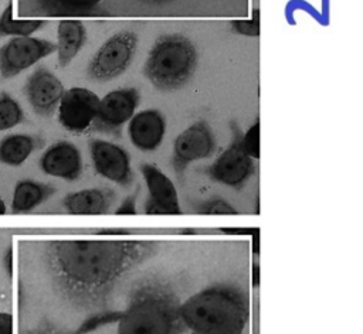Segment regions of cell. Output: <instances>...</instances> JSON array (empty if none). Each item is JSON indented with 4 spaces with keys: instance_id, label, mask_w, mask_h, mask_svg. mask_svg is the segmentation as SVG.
Here are the masks:
<instances>
[{
    "instance_id": "cell-15",
    "label": "cell",
    "mask_w": 363,
    "mask_h": 334,
    "mask_svg": "<svg viewBox=\"0 0 363 334\" xmlns=\"http://www.w3.org/2000/svg\"><path fill=\"white\" fill-rule=\"evenodd\" d=\"M166 119L157 109H143L128 122L130 143L140 151H155L163 143Z\"/></svg>"
},
{
    "instance_id": "cell-19",
    "label": "cell",
    "mask_w": 363,
    "mask_h": 334,
    "mask_svg": "<svg viewBox=\"0 0 363 334\" xmlns=\"http://www.w3.org/2000/svg\"><path fill=\"white\" fill-rule=\"evenodd\" d=\"M55 188L35 180H20L13 190L11 212L27 214L54 195Z\"/></svg>"
},
{
    "instance_id": "cell-5",
    "label": "cell",
    "mask_w": 363,
    "mask_h": 334,
    "mask_svg": "<svg viewBox=\"0 0 363 334\" xmlns=\"http://www.w3.org/2000/svg\"><path fill=\"white\" fill-rule=\"evenodd\" d=\"M138 42V34L129 28L111 35L89 61L88 76L95 82H109L121 76L133 61Z\"/></svg>"
},
{
    "instance_id": "cell-27",
    "label": "cell",
    "mask_w": 363,
    "mask_h": 334,
    "mask_svg": "<svg viewBox=\"0 0 363 334\" xmlns=\"http://www.w3.org/2000/svg\"><path fill=\"white\" fill-rule=\"evenodd\" d=\"M0 334H13V316H11V313L0 311Z\"/></svg>"
},
{
    "instance_id": "cell-24",
    "label": "cell",
    "mask_w": 363,
    "mask_h": 334,
    "mask_svg": "<svg viewBox=\"0 0 363 334\" xmlns=\"http://www.w3.org/2000/svg\"><path fill=\"white\" fill-rule=\"evenodd\" d=\"M200 214H235L237 209L225 200L223 198H210L207 201H203L199 208Z\"/></svg>"
},
{
    "instance_id": "cell-20",
    "label": "cell",
    "mask_w": 363,
    "mask_h": 334,
    "mask_svg": "<svg viewBox=\"0 0 363 334\" xmlns=\"http://www.w3.org/2000/svg\"><path fill=\"white\" fill-rule=\"evenodd\" d=\"M102 0H35L37 10L47 16H79L92 13Z\"/></svg>"
},
{
    "instance_id": "cell-10",
    "label": "cell",
    "mask_w": 363,
    "mask_h": 334,
    "mask_svg": "<svg viewBox=\"0 0 363 334\" xmlns=\"http://www.w3.org/2000/svg\"><path fill=\"white\" fill-rule=\"evenodd\" d=\"M140 102L138 88H118L99 99L98 115L94 127L105 133H119L121 127L130 120Z\"/></svg>"
},
{
    "instance_id": "cell-6",
    "label": "cell",
    "mask_w": 363,
    "mask_h": 334,
    "mask_svg": "<svg viewBox=\"0 0 363 334\" xmlns=\"http://www.w3.org/2000/svg\"><path fill=\"white\" fill-rule=\"evenodd\" d=\"M55 51V44L37 37H13L0 47V74L10 79Z\"/></svg>"
},
{
    "instance_id": "cell-21",
    "label": "cell",
    "mask_w": 363,
    "mask_h": 334,
    "mask_svg": "<svg viewBox=\"0 0 363 334\" xmlns=\"http://www.w3.org/2000/svg\"><path fill=\"white\" fill-rule=\"evenodd\" d=\"M11 13H13V3L10 0L0 16V37H6V35L26 37L45 25L44 20H13Z\"/></svg>"
},
{
    "instance_id": "cell-23",
    "label": "cell",
    "mask_w": 363,
    "mask_h": 334,
    "mask_svg": "<svg viewBox=\"0 0 363 334\" xmlns=\"http://www.w3.org/2000/svg\"><path fill=\"white\" fill-rule=\"evenodd\" d=\"M241 144L244 150L252 157L258 159L259 156V123L255 122L242 136H241Z\"/></svg>"
},
{
    "instance_id": "cell-25",
    "label": "cell",
    "mask_w": 363,
    "mask_h": 334,
    "mask_svg": "<svg viewBox=\"0 0 363 334\" xmlns=\"http://www.w3.org/2000/svg\"><path fill=\"white\" fill-rule=\"evenodd\" d=\"M231 28L247 37H257L259 34V16L258 10H254V18L252 20H235L231 23Z\"/></svg>"
},
{
    "instance_id": "cell-8",
    "label": "cell",
    "mask_w": 363,
    "mask_h": 334,
    "mask_svg": "<svg viewBox=\"0 0 363 334\" xmlns=\"http://www.w3.org/2000/svg\"><path fill=\"white\" fill-rule=\"evenodd\" d=\"M254 159L244 150L241 134L234 133L231 144L206 168L207 175L218 184L241 188L254 174Z\"/></svg>"
},
{
    "instance_id": "cell-14",
    "label": "cell",
    "mask_w": 363,
    "mask_h": 334,
    "mask_svg": "<svg viewBox=\"0 0 363 334\" xmlns=\"http://www.w3.org/2000/svg\"><path fill=\"white\" fill-rule=\"evenodd\" d=\"M38 164L44 174L64 181H75L84 170L79 149L67 140L51 144L40 157Z\"/></svg>"
},
{
    "instance_id": "cell-22",
    "label": "cell",
    "mask_w": 363,
    "mask_h": 334,
    "mask_svg": "<svg viewBox=\"0 0 363 334\" xmlns=\"http://www.w3.org/2000/svg\"><path fill=\"white\" fill-rule=\"evenodd\" d=\"M21 122H26V116L20 103L6 91L0 92V132L11 129Z\"/></svg>"
},
{
    "instance_id": "cell-9",
    "label": "cell",
    "mask_w": 363,
    "mask_h": 334,
    "mask_svg": "<svg viewBox=\"0 0 363 334\" xmlns=\"http://www.w3.org/2000/svg\"><path fill=\"white\" fill-rule=\"evenodd\" d=\"M217 150V140L210 125L199 120L186 127L173 143L172 164L179 175L189 164L207 159Z\"/></svg>"
},
{
    "instance_id": "cell-3",
    "label": "cell",
    "mask_w": 363,
    "mask_h": 334,
    "mask_svg": "<svg viewBox=\"0 0 363 334\" xmlns=\"http://www.w3.org/2000/svg\"><path fill=\"white\" fill-rule=\"evenodd\" d=\"M180 300L173 287L147 277L136 283L119 314L116 334H177L182 328Z\"/></svg>"
},
{
    "instance_id": "cell-7",
    "label": "cell",
    "mask_w": 363,
    "mask_h": 334,
    "mask_svg": "<svg viewBox=\"0 0 363 334\" xmlns=\"http://www.w3.org/2000/svg\"><path fill=\"white\" fill-rule=\"evenodd\" d=\"M99 98L95 92L84 86H72L64 91L58 103V122L71 133L89 130L96 119Z\"/></svg>"
},
{
    "instance_id": "cell-28",
    "label": "cell",
    "mask_w": 363,
    "mask_h": 334,
    "mask_svg": "<svg viewBox=\"0 0 363 334\" xmlns=\"http://www.w3.org/2000/svg\"><path fill=\"white\" fill-rule=\"evenodd\" d=\"M4 266H6V272L11 277V275H13V250H11V246L7 248V252L4 255Z\"/></svg>"
},
{
    "instance_id": "cell-12",
    "label": "cell",
    "mask_w": 363,
    "mask_h": 334,
    "mask_svg": "<svg viewBox=\"0 0 363 334\" xmlns=\"http://www.w3.org/2000/svg\"><path fill=\"white\" fill-rule=\"evenodd\" d=\"M149 197L145 201L147 215H179L182 212L177 190L173 181L156 166L145 163L140 166Z\"/></svg>"
},
{
    "instance_id": "cell-18",
    "label": "cell",
    "mask_w": 363,
    "mask_h": 334,
    "mask_svg": "<svg viewBox=\"0 0 363 334\" xmlns=\"http://www.w3.org/2000/svg\"><path fill=\"white\" fill-rule=\"evenodd\" d=\"M44 143V139L37 134H9L0 140V163L11 167L21 166Z\"/></svg>"
},
{
    "instance_id": "cell-11",
    "label": "cell",
    "mask_w": 363,
    "mask_h": 334,
    "mask_svg": "<svg viewBox=\"0 0 363 334\" xmlns=\"http://www.w3.org/2000/svg\"><path fill=\"white\" fill-rule=\"evenodd\" d=\"M88 146L96 174L123 187L132 184L130 156L122 146L104 139H92Z\"/></svg>"
},
{
    "instance_id": "cell-13",
    "label": "cell",
    "mask_w": 363,
    "mask_h": 334,
    "mask_svg": "<svg viewBox=\"0 0 363 334\" xmlns=\"http://www.w3.org/2000/svg\"><path fill=\"white\" fill-rule=\"evenodd\" d=\"M64 91L62 82L44 65L38 67L24 85V95L30 106L35 115L43 117L54 115Z\"/></svg>"
},
{
    "instance_id": "cell-4",
    "label": "cell",
    "mask_w": 363,
    "mask_h": 334,
    "mask_svg": "<svg viewBox=\"0 0 363 334\" xmlns=\"http://www.w3.org/2000/svg\"><path fill=\"white\" fill-rule=\"evenodd\" d=\"M197 68L194 42L180 33L157 37L149 50L143 74L159 91L173 92L183 88Z\"/></svg>"
},
{
    "instance_id": "cell-29",
    "label": "cell",
    "mask_w": 363,
    "mask_h": 334,
    "mask_svg": "<svg viewBox=\"0 0 363 334\" xmlns=\"http://www.w3.org/2000/svg\"><path fill=\"white\" fill-rule=\"evenodd\" d=\"M7 212V208H6V202L0 198V215H4Z\"/></svg>"
},
{
    "instance_id": "cell-16",
    "label": "cell",
    "mask_w": 363,
    "mask_h": 334,
    "mask_svg": "<svg viewBox=\"0 0 363 334\" xmlns=\"http://www.w3.org/2000/svg\"><path fill=\"white\" fill-rule=\"evenodd\" d=\"M116 200V194L109 187L84 188L67 194L61 204L71 215H102L106 214Z\"/></svg>"
},
{
    "instance_id": "cell-2",
    "label": "cell",
    "mask_w": 363,
    "mask_h": 334,
    "mask_svg": "<svg viewBox=\"0 0 363 334\" xmlns=\"http://www.w3.org/2000/svg\"><path fill=\"white\" fill-rule=\"evenodd\" d=\"M180 317L193 334H244L250 300L241 287L217 283L182 303Z\"/></svg>"
},
{
    "instance_id": "cell-30",
    "label": "cell",
    "mask_w": 363,
    "mask_h": 334,
    "mask_svg": "<svg viewBox=\"0 0 363 334\" xmlns=\"http://www.w3.org/2000/svg\"><path fill=\"white\" fill-rule=\"evenodd\" d=\"M147 3H156V4H160V3H166V1H172V0H145Z\"/></svg>"
},
{
    "instance_id": "cell-17",
    "label": "cell",
    "mask_w": 363,
    "mask_h": 334,
    "mask_svg": "<svg viewBox=\"0 0 363 334\" xmlns=\"http://www.w3.org/2000/svg\"><path fill=\"white\" fill-rule=\"evenodd\" d=\"M86 41V28L79 20H62L57 27V58L58 65L65 68L82 50Z\"/></svg>"
},
{
    "instance_id": "cell-26",
    "label": "cell",
    "mask_w": 363,
    "mask_h": 334,
    "mask_svg": "<svg viewBox=\"0 0 363 334\" xmlns=\"http://www.w3.org/2000/svg\"><path fill=\"white\" fill-rule=\"evenodd\" d=\"M136 197L138 194L128 195L122 204L115 209L116 215H135L136 214Z\"/></svg>"
},
{
    "instance_id": "cell-1",
    "label": "cell",
    "mask_w": 363,
    "mask_h": 334,
    "mask_svg": "<svg viewBox=\"0 0 363 334\" xmlns=\"http://www.w3.org/2000/svg\"><path fill=\"white\" fill-rule=\"evenodd\" d=\"M157 249L140 239H57L45 243L44 265L54 290L71 306L106 303L115 286Z\"/></svg>"
}]
</instances>
